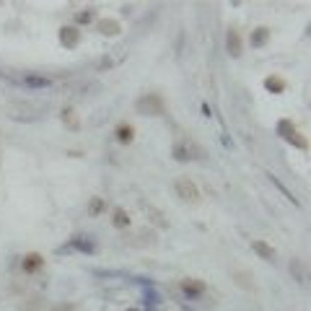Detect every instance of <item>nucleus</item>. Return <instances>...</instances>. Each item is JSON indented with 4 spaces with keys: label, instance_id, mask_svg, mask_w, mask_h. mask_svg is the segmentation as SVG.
I'll return each mask as SVG.
<instances>
[{
    "label": "nucleus",
    "instance_id": "obj_16",
    "mask_svg": "<svg viewBox=\"0 0 311 311\" xmlns=\"http://www.w3.org/2000/svg\"><path fill=\"white\" fill-rule=\"evenodd\" d=\"M101 210H104V200H101V197H94L91 205H88V213H91V215H99Z\"/></svg>",
    "mask_w": 311,
    "mask_h": 311
},
{
    "label": "nucleus",
    "instance_id": "obj_5",
    "mask_svg": "<svg viewBox=\"0 0 311 311\" xmlns=\"http://www.w3.org/2000/svg\"><path fill=\"white\" fill-rule=\"evenodd\" d=\"M179 288H182V293L184 296H203L205 293V283L203 280H194V278H187V280H182L179 283Z\"/></svg>",
    "mask_w": 311,
    "mask_h": 311
},
{
    "label": "nucleus",
    "instance_id": "obj_6",
    "mask_svg": "<svg viewBox=\"0 0 311 311\" xmlns=\"http://www.w3.org/2000/svg\"><path fill=\"white\" fill-rule=\"evenodd\" d=\"M60 42L65 47H78V42H81V31H78L75 26H62L60 29Z\"/></svg>",
    "mask_w": 311,
    "mask_h": 311
},
{
    "label": "nucleus",
    "instance_id": "obj_3",
    "mask_svg": "<svg viewBox=\"0 0 311 311\" xmlns=\"http://www.w3.org/2000/svg\"><path fill=\"white\" fill-rule=\"evenodd\" d=\"M174 192H176V197L182 200V203H200V187L194 184L189 176H179L176 182H174Z\"/></svg>",
    "mask_w": 311,
    "mask_h": 311
},
{
    "label": "nucleus",
    "instance_id": "obj_7",
    "mask_svg": "<svg viewBox=\"0 0 311 311\" xmlns=\"http://www.w3.org/2000/svg\"><path fill=\"white\" fill-rule=\"evenodd\" d=\"M21 267H24V272H36V270H42L45 267V257L42 254H36V252H31V254H26L24 257V262H21Z\"/></svg>",
    "mask_w": 311,
    "mask_h": 311
},
{
    "label": "nucleus",
    "instance_id": "obj_17",
    "mask_svg": "<svg viewBox=\"0 0 311 311\" xmlns=\"http://www.w3.org/2000/svg\"><path fill=\"white\" fill-rule=\"evenodd\" d=\"M75 21H78V24H91V21H94V11H81V13H75Z\"/></svg>",
    "mask_w": 311,
    "mask_h": 311
},
{
    "label": "nucleus",
    "instance_id": "obj_10",
    "mask_svg": "<svg viewBox=\"0 0 311 311\" xmlns=\"http://www.w3.org/2000/svg\"><path fill=\"white\" fill-rule=\"evenodd\" d=\"M264 88L272 91V94H283L285 91V81L278 78V75H270V78H264Z\"/></svg>",
    "mask_w": 311,
    "mask_h": 311
},
{
    "label": "nucleus",
    "instance_id": "obj_14",
    "mask_svg": "<svg viewBox=\"0 0 311 311\" xmlns=\"http://www.w3.org/2000/svg\"><path fill=\"white\" fill-rule=\"evenodd\" d=\"M132 138H135L132 125H120V127H117V140H120V143H130Z\"/></svg>",
    "mask_w": 311,
    "mask_h": 311
},
{
    "label": "nucleus",
    "instance_id": "obj_9",
    "mask_svg": "<svg viewBox=\"0 0 311 311\" xmlns=\"http://www.w3.org/2000/svg\"><path fill=\"white\" fill-rule=\"evenodd\" d=\"M99 31H101L104 36H117L122 29H120V24H117L114 18H101V21H99Z\"/></svg>",
    "mask_w": 311,
    "mask_h": 311
},
{
    "label": "nucleus",
    "instance_id": "obj_21",
    "mask_svg": "<svg viewBox=\"0 0 311 311\" xmlns=\"http://www.w3.org/2000/svg\"><path fill=\"white\" fill-rule=\"evenodd\" d=\"M55 311H73V306H57Z\"/></svg>",
    "mask_w": 311,
    "mask_h": 311
},
{
    "label": "nucleus",
    "instance_id": "obj_20",
    "mask_svg": "<svg viewBox=\"0 0 311 311\" xmlns=\"http://www.w3.org/2000/svg\"><path fill=\"white\" fill-rule=\"evenodd\" d=\"M288 143H296L298 148H306V140H303V138H298V132H296V135H291V138H288Z\"/></svg>",
    "mask_w": 311,
    "mask_h": 311
},
{
    "label": "nucleus",
    "instance_id": "obj_12",
    "mask_svg": "<svg viewBox=\"0 0 311 311\" xmlns=\"http://www.w3.org/2000/svg\"><path fill=\"white\" fill-rule=\"evenodd\" d=\"M267 39H270V29H267V26L254 29V31H252V47H262Z\"/></svg>",
    "mask_w": 311,
    "mask_h": 311
},
{
    "label": "nucleus",
    "instance_id": "obj_2",
    "mask_svg": "<svg viewBox=\"0 0 311 311\" xmlns=\"http://www.w3.org/2000/svg\"><path fill=\"white\" fill-rule=\"evenodd\" d=\"M135 109H138V114H145V117H161L164 114V99L159 94H143L135 101Z\"/></svg>",
    "mask_w": 311,
    "mask_h": 311
},
{
    "label": "nucleus",
    "instance_id": "obj_15",
    "mask_svg": "<svg viewBox=\"0 0 311 311\" xmlns=\"http://www.w3.org/2000/svg\"><path fill=\"white\" fill-rule=\"evenodd\" d=\"M278 132L288 140L291 135H296V125L293 122H288V120H280V125H278Z\"/></svg>",
    "mask_w": 311,
    "mask_h": 311
},
{
    "label": "nucleus",
    "instance_id": "obj_13",
    "mask_svg": "<svg viewBox=\"0 0 311 311\" xmlns=\"http://www.w3.org/2000/svg\"><path fill=\"white\" fill-rule=\"evenodd\" d=\"M112 223H114L117 228H127V226H130V218H127V213H125L122 208H117V210L112 213Z\"/></svg>",
    "mask_w": 311,
    "mask_h": 311
},
{
    "label": "nucleus",
    "instance_id": "obj_11",
    "mask_svg": "<svg viewBox=\"0 0 311 311\" xmlns=\"http://www.w3.org/2000/svg\"><path fill=\"white\" fill-rule=\"evenodd\" d=\"M24 83L31 86V88H47L52 81H50V78H45V75H24Z\"/></svg>",
    "mask_w": 311,
    "mask_h": 311
},
{
    "label": "nucleus",
    "instance_id": "obj_1",
    "mask_svg": "<svg viewBox=\"0 0 311 311\" xmlns=\"http://www.w3.org/2000/svg\"><path fill=\"white\" fill-rule=\"evenodd\" d=\"M174 159L176 161H203L205 159V150L194 143V140H182V143H174L171 148Z\"/></svg>",
    "mask_w": 311,
    "mask_h": 311
},
{
    "label": "nucleus",
    "instance_id": "obj_19",
    "mask_svg": "<svg viewBox=\"0 0 311 311\" xmlns=\"http://www.w3.org/2000/svg\"><path fill=\"white\" fill-rule=\"evenodd\" d=\"M73 247L81 252H94V244H88V241H73Z\"/></svg>",
    "mask_w": 311,
    "mask_h": 311
},
{
    "label": "nucleus",
    "instance_id": "obj_8",
    "mask_svg": "<svg viewBox=\"0 0 311 311\" xmlns=\"http://www.w3.org/2000/svg\"><path fill=\"white\" fill-rule=\"evenodd\" d=\"M252 252H257L264 262H275V249H272L270 244H264V241H252Z\"/></svg>",
    "mask_w": 311,
    "mask_h": 311
},
{
    "label": "nucleus",
    "instance_id": "obj_18",
    "mask_svg": "<svg viewBox=\"0 0 311 311\" xmlns=\"http://www.w3.org/2000/svg\"><path fill=\"white\" fill-rule=\"evenodd\" d=\"M73 114H75L73 109H65V112H62V120H68L70 127H78V122H75V117H73Z\"/></svg>",
    "mask_w": 311,
    "mask_h": 311
},
{
    "label": "nucleus",
    "instance_id": "obj_4",
    "mask_svg": "<svg viewBox=\"0 0 311 311\" xmlns=\"http://www.w3.org/2000/svg\"><path fill=\"white\" fill-rule=\"evenodd\" d=\"M226 50H228L231 57H241V36H239L236 29H228V34H226Z\"/></svg>",
    "mask_w": 311,
    "mask_h": 311
}]
</instances>
